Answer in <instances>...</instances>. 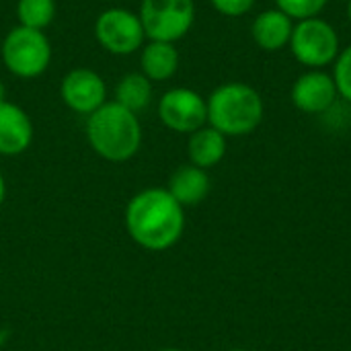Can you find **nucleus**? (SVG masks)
<instances>
[{
	"mask_svg": "<svg viewBox=\"0 0 351 351\" xmlns=\"http://www.w3.org/2000/svg\"><path fill=\"white\" fill-rule=\"evenodd\" d=\"M123 224L138 247L160 253L181 241L185 232V208L167 187H146L128 202Z\"/></svg>",
	"mask_w": 351,
	"mask_h": 351,
	"instance_id": "1",
	"label": "nucleus"
},
{
	"mask_svg": "<svg viewBox=\"0 0 351 351\" xmlns=\"http://www.w3.org/2000/svg\"><path fill=\"white\" fill-rule=\"evenodd\" d=\"M86 140L95 154L109 162L134 158L142 146V125L138 113L107 101L86 117Z\"/></svg>",
	"mask_w": 351,
	"mask_h": 351,
	"instance_id": "2",
	"label": "nucleus"
},
{
	"mask_svg": "<svg viewBox=\"0 0 351 351\" xmlns=\"http://www.w3.org/2000/svg\"><path fill=\"white\" fill-rule=\"evenodd\" d=\"M208 103V125L226 138H241L253 134L265 115V103L257 88L247 82H224L216 86Z\"/></svg>",
	"mask_w": 351,
	"mask_h": 351,
	"instance_id": "3",
	"label": "nucleus"
},
{
	"mask_svg": "<svg viewBox=\"0 0 351 351\" xmlns=\"http://www.w3.org/2000/svg\"><path fill=\"white\" fill-rule=\"evenodd\" d=\"M0 58L6 70L16 78H37L51 64V43L45 31L12 27L0 43Z\"/></svg>",
	"mask_w": 351,
	"mask_h": 351,
	"instance_id": "4",
	"label": "nucleus"
},
{
	"mask_svg": "<svg viewBox=\"0 0 351 351\" xmlns=\"http://www.w3.org/2000/svg\"><path fill=\"white\" fill-rule=\"evenodd\" d=\"M290 51L298 64H302L308 70H325L327 66H333L341 51V41L337 29L321 19H304L294 23V31L290 37Z\"/></svg>",
	"mask_w": 351,
	"mask_h": 351,
	"instance_id": "5",
	"label": "nucleus"
},
{
	"mask_svg": "<svg viewBox=\"0 0 351 351\" xmlns=\"http://www.w3.org/2000/svg\"><path fill=\"white\" fill-rule=\"evenodd\" d=\"M138 16L146 39L177 43L195 23V0H142Z\"/></svg>",
	"mask_w": 351,
	"mask_h": 351,
	"instance_id": "6",
	"label": "nucleus"
},
{
	"mask_svg": "<svg viewBox=\"0 0 351 351\" xmlns=\"http://www.w3.org/2000/svg\"><path fill=\"white\" fill-rule=\"evenodd\" d=\"M95 37L99 45L113 56H130L146 43V33L138 12L111 6L95 21Z\"/></svg>",
	"mask_w": 351,
	"mask_h": 351,
	"instance_id": "7",
	"label": "nucleus"
},
{
	"mask_svg": "<svg viewBox=\"0 0 351 351\" xmlns=\"http://www.w3.org/2000/svg\"><path fill=\"white\" fill-rule=\"evenodd\" d=\"M158 119L175 134H193L208 125V103L204 95L187 86L169 88L156 105Z\"/></svg>",
	"mask_w": 351,
	"mask_h": 351,
	"instance_id": "8",
	"label": "nucleus"
},
{
	"mask_svg": "<svg viewBox=\"0 0 351 351\" xmlns=\"http://www.w3.org/2000/svg\"><path fill=\"white\" fill-rule=\"evenodd\" d=\"M60 97L70 111L88 117L107 103V84L99 72L90 68H74L62 78Z\"/></svg>",
	"mask_w": 351,
	"mask_h": 351,
	"instance_id": "9",
	"label": "nucleus"
},
{
	"mask_svg": "<svg viewBox=\"0 0 351 351\" xmlns=\"http://www.w3.org/2000/svg\"><path fill=\"white\" fill-rule=\"evenodd\" d=\"M337 86L329 72L325 70H306L302 72L290 90L292 105L306 113V115H319L329 111L337 101Z\"/></svg>",
	"mask_w": 351,
	"mask_h": 351,
	"instance_id": "10",
	"label": "nucleus"
},
{
	"mask_svg": "<svg viewBox=\"0 0 351 351\" xmlns=\"http://www.w3.org/2000/svg\"><path fill=\"white\" fill-rule=\"evenodd\" d=\"M33 121L29 113L10 101L0 103V154L19 156L33 142Z\"/></svg>",
	"mask_w": 351,
	"mask_h": 351,
	"instance_id": "11",
	"label": "nucleus"
},
{
	"mask_svg": "<svg viewBox=\"0 0 351 351\" xmlns=\"http://www.w3.org/2000/svg\"><path fill=\"white\" fill-rule=\"evenodd\" d=\"M294 21L280 8L261 10L251 23V37L263 51H282L290 45Z\"/></svg>",
	"mask_w": 351,
	"mask_h": 351,
	"instance_id": "12",
	"label": "nucleus"
},
{
	"mask_svg": "<svg viewBox=\"0 0 351 351\" xmlns=\"http://www.w3.org/2000/svg\"><path fill=\"white\" fill-rule=\"evenodd\" d=\"M212 189V181L208 171L187 162L181 165L173 171V175L169 177V185L167 191L183 206V208H195L199 206Z\"/></svg>",
	"mask_w": 351,
	"mask_h": 351,
	"instance_id": "13",
	"label": "nucleus"
},
{
	"mask_svg": "<svg viewBox=\"0 0 351 351\" xmlns=\"http://www.w3.org/2000/svg\"><path fill=\"white\" fill-rule=\"evenodd\" d=\"M181 53L175 43L167 41H146L140 49V72L150 82H165L173 78L179 70Z\"/></svg>",
	"mask_w": 351,
	"mask_h": 351,
	"instance_id": "14",
	"label": "nucleus"
},
{
	"mask_svg": "<svg viewBox=\"0 0 351 351\" xmlns=\"http://www.w3.org/2000/svg\"><path fill=\"white\" fill-rule=\"evenodd\" d=\"M226 150H228V138L218 130H214L212 125H204L193 134H189L187 140L189 162L204 171L220 165L222 158L226 156Z\"/></svg>",
	"mask_w": 351,
	"mask_h": 351,
	"instance_id": "15",
	"label": "nucleus"
},
{
	"mask_svg": "<svg viewBox=\"0 0 351 351\" xmlns=\"http://www.w3.org/2000/svg\"><path fill=\"white\" fill-rule=\"evenodd\" d=\"M113 101L134 113H140L152 103V82L142 72H128L119 78Z\"/></svg>",
	"mask_w": 351,
	"mask_h": 351,
	"instance_id": "16",
	"label": "nucleus"
},
{
	"mask_svg": "<svg viewBox=\"0 0 351 351\" xmlns=\"http://www.w3.org/2000/svg\"><path fill=\"white\" fill-rule=\"evenodd\" d=\"M16 19L21 27L43 31L56 19V0H19Z\"/></svg>",
	"mask_w": 351,
	"mask_h": 351,
	"instance_id": "17",
	"label": "nucleus"
},
{
	"mask_svg": "<svg viewBox=\"0 0 351 351\" xmlns=\"http://www.w3.org/2000/svg\"><path fill=\"white\" fill-rule=\"evenodd\" d=\"M329 0H276V8H280L284 14H288L292 21H304L319 16Z\"/></svg>",
	"mask_w": 351,
	"mask_h": 351,
	"instance_id": "18",
	"label": "nucleus"
},
{
	"mask_svg": "<svg viewBox=\"0 0 351 351\" xmlns=\"http://www.w3.org/2000/svg\"><path fill=\"white\" fill-rule=\"evenodd\" d=\"M333 80L337 86V95L351 103V43L348 47H343L337 56V60L333 62Z\"/></svg>",
	"mask_w": 351,
	"mask_h": 351,
	"instance_id": "19",
	"label": "nucleus"
},
{
	"mask_svg": "<svg viewBox=\"0 0 351 351\" xmlns=\"http://www.w3.org/2000/svg\"><path fill=\"white\" fill-rule=\"evenodd\" d=\"M257 0H210V4L214 6V10H218L224 16L237 19V16H245L247 12L253 10Z\"/></svg>",
	"mask_w": 351,
	"mask_h": 351,
	"instance_id": "20",
	"label": "nucleus"
},
{
	"mask_svg": "<svg viewBox=\"0 0 351 351\" xmlns=\"http://www.w3.org/2000/svg\"><path fill=\"white\" fill-rule=\"evenodd\" d=\"M4 197H6V181H4V175L0 173V206L4 204Z\"/></svg>",
	"mask_w": 351,
	"mask_h": 351,
	"instance_id": "21",
	"label": "nucleus"
},
{
	"mask_svg": "<svg viewBox=\"0 0 351 351\" xmlns=\"http://www.w3.org/2000/svg\"><path fill=\"white\" fill-rule=\"evenodd\" d=\"M2 101H6V86H4V82L0 80V103Z\"/></svg>",
	"mask_w": 351,
	"mask_h": 351,
	"instance_id": "22",
	"label": "nucleus"
},
{
	"mask_svg": "<svg viewBox=\"0 0 351 351\" xmlns=\"http://www.w3.org/2000/svg\"><path fill=\"white\" fill-rule=\"evenodd\" d=\"M348 21L351 23V0H348Z\"/></svg>",
	"mask_w": 351,
	"mask_h": 351,
	"instance_id": "23",
	"label": "nucleus"
},
{
	"mask_svg": "<svg viewBox=\"0 0 351 351\" xmlns=\"http://www.w3.org/2000/svg\"><path fill=\"white\" fill-rule=\"evenodd\" d=\"M158 351H183V350H179V348H162V350H158Z\"/></svg>",
	"mask_w": 351,
	"mask_h": 351,
	"instance_id": "24",
	"label": "nucleus"
},
{
	"mask_svg": "<svg viewBox=\"0 0 351 351\" xmlns=\"http://www.w3.org/2000/svg\"><path fill=\"white\" fill-rule=\"evenodd\" d=\"M230 351H249V350H241V348H239V350H230Z\"/></svg>",
	"mask_w": 351,
	"mask_h": 351,
	"instance_id": "25",
	"label": "nucleus"
},
{
	"mask_svg": "<svg viewBox=\"0 0 351 351\" xmlns=\"http://www.w3.org/2000/svg\"><path fill=\"white\" fill-rule=\"evenodd\" d=\"M346 2H348V0H346Z\"/></svg>",
	"mask_w": 351,
	"mask_h": 351,
	"instance_id": "26",
	"label": "nucleus"
},
{
	"mask_svg": "<svg viewBox=\"0 0 351 351\" xmlns=\"http://www.w3.org/2000/svg\"><path fill=\"white\" fill-rule=\"evenodd\" d=\"M0 43H2V41H0Z\"/></svg>",
	"mask_w": 351,
	"mask_h": 351,
	"instance_id": "27",
	"label": "nucleus"
}]
</instances>
